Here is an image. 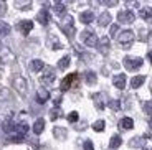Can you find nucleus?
I'll use <instances>...</instances> for the list:
<instances>
[{
	"label": "nucleus",
	"mask_w": 152,
	"mask_h": 150,
	"mask_svg": "<svg viewBox=\"0 0 152 150\" xmlns=\"http://www.w3.org/2000/svg\"><path fill=\"white\" fill-rule=\"evenodd\" d=\"M8 33H10V26H8V23L0 22V36H7Z\"/></svg>",
	"instance_id": "obj_26"
},
{
	"label": "nucleus",
	"mask_w": 152,
	"mask_h": 150,
	"mask_svg": "<svg viewBox=\"0 0 152 150\" xmlns=\"http://www.w3.org/2000/svg\"><path fill=\"white\" fill-rule=\"evenodd\" d=\"M149 36H151V40H152V30H151V31H149Z\"/></svg>",
	"instance_id": "obj_39"
},
{
	"label": "nucleus",
	"mask_w": 152,
	"mask_h": 150,
	"mask_svg": "<svg viewBox=\"0 0 152 150\" xmlns=\"http://www.w3.org/2000/svg\"><path fill=\"white\" fill-rule=\"evenodd\" d=\"M55 69L53 68H46L45 69V74H43V78H42V81H43V84H51L55 81Z\"/></svg>",
	"instance_id": "obj_8"
},
{
	"label": "nucleus",
	"mask_w": 152,
	"mask_h": 150,
	"mask_svg": "<svg viewBox=\"0 0 152 150\" xmlns=\"http://www.w3.org/2000/svg\"><path fill=\"white\" fill-rule=\"evenodd\" d=\"M142 107H144V112L147 114V116H152V99L151 101H145Z\"/></svg>",
	"instance_id": "obj_30"
},
{
	"label": "nucleus",
	"mask_w": 152,
	"mask_h": 150,
	"mask_svg": "<svg viewBox=\"0 0 152 150\" xmlns=\"http://www.w3.org/2000/svg\"><path fill=\"white\" fill-rule=\"evenodd\" d=\"M144 139H152V120H149V129H147V134L144 135Z\"/></svg>",
	"instance_id": "obj_35"
},
{
	"label": "nucleus",
	"mask_w": 152,
	"mask_h": 150,
	"mask_svg": "<svg viewBox=\"0 0 152 150\" xmlns=\"http://www.w3.org/2000/svg\"><path fill=\"white\" fill-rule=\"evenodd\" d=\"M81 40H83V43L86 46H89V48H94V46L99 45L98 36H96V33L91 30H84L83 33H81Z\"/></svg>",
	"instance_id": "obj_1"
},
{
	"label": "nucleus",
	"mask_w": 152,
	"mask_h": 150,
	"mask_svg": "<svg viewBox=\"0 0 152 150\" xmlns=\"http://www.w3.org/2000/svg\"><path fill=\"white\" fill-rule=\"evenodd\" d=\"M43 129H45V119H37L33 124V132L38 135L43 132Z\"/></svg>",
	"instance_id": "obj_20"
},
{
	"label": "nucleus",
	"mask_w": 152,
	"mask_h": 150,
	"mask_svg": "<svg viewBox=\"0 0 152 150\" xmlns=\"http://www.w3.org/2000/svg\"><path fill=\"white\" fill-rule=\"evenodd\" d=\"M61 30L65 31V35H68L69 38L75 35V20H73L71 15H66L65 20L61 22Z\"/></svg>",
	"instance_id": "obj_2"
},
{
	"label": "nucleus",
	"mask_w": 152,
	"mask_h": 150,
	"mask_svg": "<svg viewBox=\"0 0 152 150\" xmlns=\"http://www.w3.org/2000/svg\"><path fill=\"white\" fill-rule=\"evenodd\" d=\"M48 98H50V92L46 89H40L37 92V101L40 102V104H45V102L48 101Z\"/></svg>",
	"instance_id": "obj_16"
},
{
	"label": "nucleus",
	"mask_w": 152,
	"mask_h": 150,
	"mask_svg": "<svg viewBox=\"0 0 152 150\" xmlns=\"http://www.w3.org/2000/svg\"><path fill=\"white\" fill-rule=\"evenodd\" d=\"M78 117H80V114L76 112V111H73V112H69V114H68V122L75 124L76 120H78Z\"/></svg>",
	"instance_id": "obj_33"
},
{
	"label": "nucleus",
	"mask_w": 152,
	"mask_h": 150,
	"mask_svg": "<svg viewBox=\"0 0 152 150\" xmlns=\"http://www.w3.org/2000/svg\"><path fill=\"white\" fill-rule=\"evenodd\" d=\"M118 31V25H113V28H111V35H114Z\"/></svg>",
	"instance_id": "obj_37"
},
{
	"label": "nucleus",
	"mask_w": 152,
	"mask_h": 150,
	"mask_svg": "<svg viewBox=\"0 0 152 150\" xmlns=\"http://www.w3.org/2000/svg\"><path fill=\"white\" fill-rule=\"evenodd\" d=\"M93 99H94L96 106H98V109H104V102H103V98L99 96V94H94L93 96Z\"/></svg>",
	"instance_id": "obj_31"
},
{
	"label": "nucleus",
	"mask_w": 152,
	"mask_h": 150,
	"mask_svg": "<svg viewBox=\"0 0 152 150\" xmlns=\"http://www.w3.org/2000/svg\"><path fill=\"white\" fill-rule=\"evenodd\" d=\"M80 20H81L83 23H86V25H89V23L94 20V13H93V12H89V10H88V12H83V13L80 15Z\"/></svg>",
	"instance_id": "obj_15"
},
{
	"label": "nucleus",
	"mask_w": 152,
	"mask_h": 150,
	"mask_svg": "<svg viewBox=\"0 0 152 150\" xmlns=\"http://www.w3.org/2000/svg\"><path fill=\"white\" fill-rule=\"evenodd\" d=\"M142 58H132V56H126L124 58V66L127 71H136L142 66Z\"/></svg>",
	"instance_id": "obj_3"
},
{
	"label": "nucleus",
	"mask_w": 152,
	"mask_h": 150,
	"mask_svg": "<svg viewBox=\"0 0 152 150\" xmlns=\"http://www.w3.org/2000/svg\"><path fill=\"white\" fill-rule=\"evenodd\" d=\"M144 81H145V76H134L132 81H131V87L137 89V87H141L144 84Z\"/></svg>",
	"instance_id": "obj_21"
},
{
	"label": "nucleus",
	"mask_w": 152,
	"mask_h": 150,
	"mask_svg": "<svg viewBox=\"0 0 152 150\" xmlns=\"http://www.w3.org/2000/svg\"><path fill=\"white\" fill-rule=\"evenodd\" d=\"M31 28H33V22H31V20H23V22L18 23V30L22 31L23 35H28L31 31Z\"/></svg>",
	"instance_id": "obj_9"
},
{
	"label": "nucleus",
	"mask_w": 152,
	"mask_h": 150,
	"mask_svg": "<svg viewBox=\"0 0 152 150\" xmlns=\"http://www.w3.org/2000/svg\"><path fill=\"white\" fill-rule=\"evenodd\" d=\"M129 143H131V147H141L142 143H144V139H141V137H136V139H132Z\"/></svg>",
	"instance_id": "obj_34"
},
{
	"label": "nucleus",
	"mask_w": 152,
	"mask_h": 150,
	"mask_svg": "<svg viewBox=\"0 0 152 150\" xmlns=\"http://www.w3.org/2000/svg\"><path fill=\"white\" fill-rule=\"evenodd\" d=\"M121 143H122V139L119 137V135H114L113 139H111V142H109V147L114 150V149H119V147H121Z\"/></svg>",
	"instance_id": "obj_23"
},
{
	"label": "nucleus",
	"mask_w": 152,
	"mask_h": 150,
	"mask_svg": "<svg viewBox=\"0 0 152 150\" xmlns=\"http://www.w3.org/2000/svg\"><path fill=\"white\" fill-rule=\"evenodd\" d=\"M149 60H151V63H152V53H149Z\"/></svg>",
	"instance_id": "obj_38"
},
{
	"label": "nucleus",
	"mask_w": 152,
	"mask_h": 150,
	"mask_svg": "<svg viewBox=\"0 0 152 150\" xmlns=\"http://www.w3.org/2000/svg\"><path fill=\"white\" fill-rule=\"evenodd\" d=\"M104 127H106V124H104V120H96L94 124H93V129H94L96 132H103Z\"/></svg>",
	"instance_id": "obj_29"
},
{
	"label": "nucleus",
	"mask_w": 152,
	"mask_h": 150,
	"mask_svg": "<svg viewBox=\"0 0 152 150\" xmlns=\"http://www.w3.org/2000/svg\"><path fill=\"white\" fill-rule=\"evenodd\" d=\"M113 84L118 89H124L126 87V76L124 74H118V76H114V79H113Z\"/></svg>",
	"instance_id": "obj_12"
},
{
	"label": "nucleus",
	"mask_w": 152,
	"mask_h": 150,
	"mask_svg": "<svg viewBox=\"0 0 152 150\" xmlns=\"http://www.w3.org/2000/svg\"><path fill=\"white\" fill-rule=\"evenodd\" d=\"M139 13H141V17H142L144 20H151V18H152V8H151V7L141 8V12H139Z\"/></svg>",
	"instance_id": "obj_24"
},
{
	"label": "nucleus",
	"mask_w": 152,
	"mask_h": 150,
	"mask_svg": "<svg viewBox=\"0 0 152 150\" xmlns=\"http://www.w3.org/2000/svg\"><path fill=\"white\" fill-rule=\"evenodd\" d=\"M119 127H121L122 130H131V129L134 127V120L131 119V117H124V119H121V122H119Z\"/></svg>",
	"instance_id": "obj_13"
},
{
	"label": "nucleus",
	"mask_w": 152,
	"mask_h": 150,
	"mask_svg": "<svg viewBox=\"0 0 152 150\" xmlns=\"http://www.w3.org/2000/svg\"><path fill=\"white\" fill-rule=\"evenodd\" d=\"M53 132H55V137H56V139H66V129H63V127H55Z\"/></svg>",
	"instance_id": "obj_25"
},
{
	"label": "nucleus",
	"mask_w": 152,
	"mask_h": 150,
	"mask_svg": "<svg viewBox=\"0 0 152 150\" xmlns=\"http://www.w3.org/2000/svg\"><path fill=\"white\" fill-rule=\"evenodd\" d=\"M98 48H99V51L103 53V55H107V51H109V38H107V36L101 38V42H99Z\"/></svg>",
	"instance_id": "obj_14"
},
{
	"label": "nucleus",
	"mask_w": 152,
	"mask_h": 150,
	"mask_svg": "<svg viewBox=\"0 0 152 150\" xmlns=\"http://www.w3.org/2000/svg\"><path fill=\"white\" fill-rule=\"evenodd\" d=\"M86 83L89 84V86L96 84V73L94 71H88L86 73Z\"/></svg>",
	"instance_id": "obj_27"
},
{
	"label": "nucleus",
	"mask_w": 152,
	"mask_h": 150,
	"mask_svg": "<svg viewBox=\"0 0 152 150\" xmlns=\"http://www.w3.org/2000/svg\"><path fill=\"white\" fill-rule=\"evenodd\" d=\"M37 20L42 23V25H48V23H50V12L46 10V8H42V10L38 12Z\"/></svg>",
	"instance_id": "obj_10"
},
{
	"label": "nucleus",
	"mask_w": 152,
	"mask_h": 150,
	"mask_svg": "<svg viewBox=\"0 0 152 150\" xmlns=\"http://www.w3.org/2000/svg\"><path fill=\"white\" fill-rule=\"evenodd\" d=\"M136 20V13L131 10H122L118 13V22L119 23H132Z\"/></svg>",
	"instance_id": "obj_6"
},
{
	"label": "nucleus",
	"mask_w": 152,
	"mask_h": 150,
	"mask_svg": "<svg viewBox=\"0 0 152 150\" xmlns=\"http://www.w3.org/2000/svg\"><path fill=\"white\" fill-rule=\"evenodd\" d=\"M2 127H4V130L7 132V134H13V132H15L17 124H13V120H12V119H7L4 124H2Z\"/></svg>",
	"instance_id": "obj_17"
},
{
	"label": "nucleus",
	"mask_w": 152,
	"mask_h": 150,
	"mask_svg": "<svg viewBox=\"0 0 152 150\" xmlns=\"http://www.w3.org/2000/svg\"><path fill=\"white\" fill-rule=\"evenodd\" d=\"M13 87H15L20 94H27V91H28L27 79L23 78V76H15V78H13Z\"/></svg>",
	"instance_id": "obj_5"
},
{
	"label": "nucleus",
	"mask_w": 152,
	"mask_h": 150,
	"mask_svg": "<svg viewBox=\"0 0 152 150\" xmlns=\"http://www.w3.org/2000/svg\"><path fill=\"white\" fill-rule=\"evenodd\" d=\"M76 79H78V73H71V74L65 76V78H63V81H61L60 89L61 91H68L69 87H71V84L76 83Z\"/></svg>",
	"instance_id": "obj_7"
},
{
	"label": "nucleus",
	"mask_w": 152,
	"mask_h": 150,
	"mask_svg": "<svg viewBox=\"0 0 152 150\" xmlns=\"http://www.w3.org/2000/svg\"><path fill=\"white\" fill-rule=\"evenodd\" d=\"M61 116V107L60 106H55L51 111H50V120H56Z\"/></svg>",
	"instance_id": "obj_22"
},
{
	"label": "nucleus",
	"mask_w": 152,
	"mask_h": 150,
	"mask_svg": "<svg viewBox=\"0 0 152 150\" xmlns=\"http://www.w3.org/2000/svg\"><path fill=\"white\" fill-rule=\"evenodd\" d=\"M84 150H94V147H93V142H91V140H86V142H84Z\"/></svg>",
	"instance_id": "obj_36"
},
{
	"label": "nucleus",
	"mask_w": 152,
	"mask_h": 150,
	"mask_svg": "<svg viewBox=\"0 0 152 150\" xmlns=\"http://www.w3.org/2000/svg\"><path fill=\"white\" fill-rule=\"evenodd\" d=\"M111 23V13L109 12H103L98 18V25L99 26H107Z\"/></svg>",
	"instance_id": "obj_11"
},
{
	"label": "nucleus",
	"mask_w": 152,
	"mask_h": 150,
	"mask_svg": "<svg viewBox=\"0 0 152 150\" xmlns=\"http://www.w3.org/2000/svg\"><path fill=\"white\" fill-rule=\"evenodd\" d=\"M132 40H134V31L132 30H126V31H122V33L118 36L119 45L124 46V48H129L131 43H132Z\"/></svg>",
	"instance_id": "obj_4"
},
{
	"label": "nucleus",
	"mask_w": 152,
	"mask_h": 150,
	"mask_svg": "<svg viewBox=\"0 0 152 150\" xmlns=\"http://www.w3.org/2000/svg\"><path fill=\"white\" fill-rule=\"evenodd\" d=\"M43 68H45V63H43L42 60H33L30 63V69L33 73H38V71H42Z\"/></svg>",
	"instance_id": "obj_18"
},
{
	"label": "nucleus",
	"mask_w": 152,
	"mask_h": 150,
	"mask_svg": "<svg viewBox=\"0 0 152 150\" xmlns=\"http://www.w3.org/2000/svg\"><path fill=\"white\" fill-rule=\"evenodd\" d=\"M109 107L113 109V111H119V109H121V101H118V99L109 101Z\"/></svg>",
	"instance_id": "obj_32"
},
{
	"label": "nucleus",
	"mask_w": 152,
	"mask_h": 150,
	"mask_svg": "<svg viewBox=\"0 0 152 150\" xmlns=\"http://www.w3.org/2000/svg\"><path fill=\"white\" fill-rule=\"evenodd\" d=\"M53 10H55V13H56L58 17H66V7H65V4L56 2V4H55V7H53Z\"/></svg>",
	"instance_id": "obj_19"
},
{
	"label": "nucleus",
	"mask_w": 152,
	"mask_h": 150,
	"mask_svg": "<svg viewBox=\"0 0 152 150\" xmlns=\"http://www.w3.org/2000/svg\"><path fill=\"white\" fill-rule=\"evenodd\" d=\"M69 61H71L69 56H63L60 61H58V68H60V69H66V68L69 66Z\"/></svg>",
	"instance_id": "obj_28"
}]
</instances>
